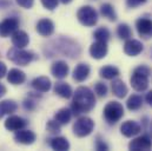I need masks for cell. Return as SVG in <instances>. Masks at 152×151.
<instances>
[{"instance_id": "cb8c5ba5", "label": "cell", "mask_w": 152, "mask_h": 151, "mask_svg": "<svg viewBox=\"0 0 152 151\" xmlns=\"http://www.w3.org/2000/svg\"><path fill=\"white\" fill-rule=\"evenodd\" d=\"M18 110V104L12 99H6L0 102V119L5 116H10Z\"/></svg>"}, {"instance_id": "7bdbcfd3", "label": "cell", "mask_w": 152, "mask_h": 151, "mask_svg": "<svg viewBox=\"0 0 152 151\" xmlns=\"http://www.w3.org/2000/svg\"><path fill=\"white\" fill-rule=\"evenodd\" d=\"M149 131H150V135H151V137H152V120H151V123H150V128H149Z\"/></svg>"}, {"instance_id": "8d00e7d4", "label": "cell", "mask_w": 152, "mask_h": 151, "mask_svg": "<svg viewBox=\"0 0 152 151\" xmlns=\"http://www.w3.org/2000/svg\"><path fill=\"white\" fill-rule=\"evenodd\" d=\"M17 1V4L20 6V7H23V8H32V6H33V4H34V0H15Z\"/></svg>"}, {"instance_id": "d6a6232c", "label": "cell", "mask_w": 152, "mask_h": 151, "mask_svg": "<svg viewBox=\"0 0 152 151\" xmlns=\"http://www.w3.org/2000/svg\"><path fill=\"white\" fill-rule=\"evenodd\" d=\"M46 129H47L48 132H51V133H53V135H57V133H59V132L61 131V125H60L56 119H51V120L47 122Z\"/></svg>"}, {"instance_id": "9c48e42d", "label": "cell", "mask_w": 152, "mask_h": 151, "mask_svg": "<svg viewBox=\"0 0 152 151\" xmlns=\"http://www.w3.org/2000/svg\"><path fill=\"white\" fill-rule=\"evenodd\" d=\"M152 141L151 138L146 135L139 136L134 139H132L129 144V150L131 151H148L151 150Z\"/></svg>"}, {"instance_id": "d590c367", "label": "cell", "mask_w": 152, "mask_h": 151, "mask_svg": "<svg viewBox=\"0 0 152 151\" xmlns=\"http://www.w3.org/2000/svg\"><path fill=\"white\" fill-rule=\"evenodd\" d=\"M96 150L106 151V150H109V145H107L100 137H97V141H96Z\"/></svg>"}, {"instance_id": "f546056e", "label": "cell", "mask_w": 152, "mask_h": 151, "mask_svg": "<svg viewBox=\"0 0 152 151\" xmlns=\"http://www.w3.org/2000/svg\"><path fill=\"white\" fill-rule=\"evenodd\" d=\"M117 36L120 39L127 40V39H130V38L132 37V30H131V27L127 24L121 23L117 27Z\"/></svg>"}, {"instance_id": "83f0119b", "label": "cell", "mask_w": 152, "mask_h": 151, "mask_svg": "<svg viewBox=\"0 0 152 151\" xmlns=\"http://www.w3.org/2000/svg\"><path fill=\"white\" fill-rule=\"evenodd\" d=\"M100 14H102L104 18L109 19L110 21H115V20L118 19V15H117V13H115L114 7L111 4H109V2H105V4H103V5L100 6Z\"/></svg>"}, {"instance_id": "5bb4252c", "label": "cell", "mask_w": 152, "mask_h": 151, "mask_svg": "<svg viewBox=\"0 0 152 151\" xmlns=\"http://www.w3.org/2000/svg\"><path fill=\"white\" fill-rule=\"evenodd\" d=\"M36 139H37V136L31 130L21 129V130L15 131V135H14V141L24 145H31L36 142Z\"/></svg>"}, {"instance_id": "ba28073f", "label": "cell", "mask_w": 152, "mask_h": 151, "mask_svg": "<svg viewBox=\"0 0 152 151\" xmlns=\"http://www.w3.org/2000/svg\"><path fill=\"white\" fill-rule=\"evenodd\" d=\"M20 21L15 17H10L0 21V37L7 38L12 36L19 27Z\"/></svg>"}, {"instance_id": "ab89813d", "label": "cell", "mask_w": 152, "mask_h": 151, "mask_svg": "<svg viewBox=\"0 0 152 151\" xmlns=\"http://www.w3.org/2000/svg\"><path fill=\"white\" fill-rule=\"evenodd\" d=\"M145 100H146V103L152 108V90L146 93V96H145Z\"/></svg>"}, {"instance_id": "1f68e13d", "label": "cell", "mask_w": 152, "mask_h": 151, "mask_svg": "<svg viewBox=\"0 0 152 151\" xmlns=\"http://www.w3.org/2000/svg\"><path fill=\"white\" fill-rule=\"evenodd\" d=\"M37 97H40V96H34L31 92V95L28 96V98H26L23 102V106H24V109L26 111H34L36 110V108H37V99L36 98Z\"/></svg>"}, {"instance_id": "f35d334b", "label": "cell", "mask_w": 152, "mask_h": 151, "mask_svg": "<svg viewBox=\"0 0 152 151\" xmlns=\"http://www.w3.org/2000/svg\"><path fill=\"white\" fill-rule=\"evenodd\" d=\"M6 75H7V67H6L5 63L0 62V79H1V78H4Z\"/></svg>"}, {"instance_id": "5b68a950", "label": "cell", "mask_w": 152, "mask_h": 151, "mask_svg": "<svg viewBox=\"0 0 152 151\" xmlns=\"http://www.w3.org/2000/svg\"><path fill=\"white\" fill-rule=\"evenodd\" d=\"M77 19L81 25L86 27H92L98 23V13L92 6L86 5L78 10Z\"/></svg>"}, {"instance_id": "8fae6325", "label": "cell", "mask_w": 152, "mask_h": 151, "mask_svg": "<svg viewBox=\"0 0 152 151\" xmlns=\"http://www.w3.org/2000/svg\"><path fill=\"white\" fill-rule=\"evenodd\" d=\"M90 56L94 59H103L107 56V52H109V47H107V43L105 41H100V40H97L94 41L91 46H90Z\"/></svg>"}, {"instance_id": "2e32d148", "label": "cell", "mask_w": 152, "mask_h": 151, "mask_svg": "<svg viewBox=\"0 0 152 151\" xmlns=\"http://www.w3.org/2000/svg\"><path fill=\"white\" fill-rule=\"evenodd\" d=\"M69 72H70V67H69L67 63L64 60H57L51 66V73L57 79L66 78L69 76Z\"/></svg>"}, {"instance_id": "d6986e66", "label": "cell", "mask_w": 152, "mask_h": 151, "mask_svg": "<svg viewBox=\"0 0 152 151\" xmlns=\"http://www.w3.org/2000/svg\"><path fill=\"white\" fill-rule=\"evenodd\" d=\"M90 73H91V69H90L88 64L80 63V64L77 65L76 69L73 70V79L78 83H83L88 78Z\"/></svg>"}, {"instance_id": "52a82bcc", "label": "cell", "mask_w": 152, "mask_h": 151, "mask_svg": "<svg viewBox=\"0 0 152 151\" xmlns=\"http://www.w3.org/2000/svg\"><path fill=\"white\" fill-rule=\"evenodd\" d=\"M56 51L57 52H60L61 54H64L66 57L73 58V57H78V54L80 53V47H79V45L77 43L72 41L71 39L61 38L56 44V48H54L53 52H56Z\"/></svg>"}, {"instance_id": "d4e9b609", "label": "cell", "mask_w": 152, "mask_h": 151, "mask_svg": "<svg viewBox=\"0 0 152 151\" xmlns=\"http://www.w3.org/2000/svg\"><path fill=\"white\" fill-rule=\"evenodd\" d=\"M72 118V111L69 108H63L58 110L54 114V119L60 124V125H66L71 122Z\"/></svg>"}, {"instance_id": "74e56055", "label": "cell", "mask_w": 152, "mask_h": 151, "mask_svg": "<svg viewBox=\"0 0 152 151\" xmlns=\"http://www.w3.org/2000/svg\"><path fill=\"white\" fill-rule=\"evenodd\" d=\"M145 2H146V0H126V5L130 8H136V7H138Z\"/></svg>"}, {"instance_id": "e0dca14e", "label": "cell", "mask_w": 152, "mask_h": 151, "mask_svg": "<svg viewBox=\"0 0 152 151\" xmlns=\"http://www.w3.org/2000/svg\"><path fill=\"white\" fill-rule=\"evenodd\" d=\"M36 29H37V32L41 37H51L54 32V24L52 20L44 18V19L39 20Z\"/></svg>"}, {"instance_id": "4fadbf2b", "label": "cell", "mask_w": 152, "mask_h": 151, "mask_svg": "<svg viewBox=\"0 0 152 151\" xmlns=\"http://www.w3.org/2000/svg\"><path fill=\"white\" fill-rule=\"evenodd\" d=\"M28 122L20 117V116H10L6 120H5V128L8 130V131H18V130H21V129H25L27 126Z\"/></svg>"}, {"instance_id": "f1b7e54d", "label": "cell", "mask_w": 152, "mask_h": 151, "mask_svg": "<svg viewBox=\"0 0 152 151\" xmlns=\"http://www.w3.org/2000/svg\"><path fill=\"white\" fill-rule=\"evenodd\" d=\"M143 106V98L139 95H131L126 102V108L130 111H137Z\"/></svg>"}, {"instance_id": "60d3db41", "label": "cell", "mask_w": 152, "mask_h": 151, "mask_svg": "<svg viewBox=\"0 0 152 151\" xmlns=\"http://www.w3.org/2000/svg\"><path fill=\"white\" fill-rule=\"evenodd\" d=\"M5 93H6V87H5V85H2V84L0 83V98H1L2 96H5Z\"/></svg>"}, {"instance_id": "ffe728a7", "label": "cell", "mask_w": 152, "mask_h": 151, "mask_svg": "<svg viewBox=\"0 0 152 151\" xmlns=\"http://www.w3.org/2000/svg\"><path fill=\"white\" fill-rule=\"evenodd\" d=\"M54 93H57L59 97L65 98V99H70L73 96V90L71 87L70 84L65 83V81H58L54 84Z\"/></svg>"}, {"instance_id": "44dd1931", "label": "cell", "mask_w": 152, "mask_h": 151, "mask_svg": "<svg viewBox=\"0 0 152 151\" xmlns=\"http://www.w3.org/2000/svg\"><path fill=\"white\" fill-rule=\"evenodd\" d=\"M51 86H52V83L50 80V78L47 77H38L36 79L32 80V87L37 91V92H41V93H45L47 91L51 90Z\"/></svg>"}, {"instance_id": "7402d4cb", "label": "cell", "mask_w": 152, "mask_h": 151, "mask_svg": "<svg viewBox=\"0 0 152 151\" xmlns=\"http://www.w3.org/2000/svg\"><path fill=\"white\" fill-rule=\"evenodd\" d=\"M7 80L12 85H21L26 80V75L19 69H11L7 72Z\"/></svg>"}, {"instance_id": "b9f144b4", "label": "cell", "mask_w": 152, "mask_h": 151, "mask_svg": "<svg viewBox=\"0 0 152 151\" xmlns=\"http://www.w3.org/2000/svg\"><path fill=\"white\" fill-rule=\"evenodd\" d=\"M60 1H61L63 4H65V5H66V4H70L72 0H60Z\"/></svg>"}, {"instance_id": "e575fe53", "label": "cell", "mask_w": 152, "mask_h": 151, "mask_svg": "<svg viewBox=\"0 0 152 151\" xmlns=\"http://www.w3.org/2000/svg\"><path fill=\"white\" fill-rule=\"evenodd\" d=\"M42 6L48 10V11H53L58 7V4H59V0H40Z\"/></svg>"}, {"instance_id": "484cf974", "label": "cell", "mask_w": 152, "mask_h": 151, "mask_svg": "<svg viewBox=\"0 0 152 151\" xmlns=\"http://www.w3.org/2000/svg\"><path fill=\"white\" fill-rule=\"evenodd\" d=\"M119 75H120L119 69L113 66V65H106L99 70V76L104 79H107V80H113L114 78H117Z\"/></svg>"}, {"instance_id": "30bf717a", "label": "cell", "mask_w": 152, "mask_h": 151, "mask_svg": "<svg viewBox=\"0 0 152 151\" xmlns=\"http://www.w3.org/2000/svg\"><path fill=\"white\" fill-rule=\"evenodd\" d=\"M136 29L138 34L144 39L152 38V20L149 18H139L136 21Z\"/></svg>"}, {"instance_id": "8992f818", "label": "cell", "mask_w": 152, "mask_h": 151, "mask_svg": "<svg viewBox=\"0 0 152 151\" xmlns=\"http://www.w3.org/2000/svg\"><path fill=\"white\" fill-rule=\"evenodd\" d=\"M93 129H94V122L86 116L78 117V119L73 124V133L79 138L87 137L88 135L92 133Z\"/></svg>"}, {"instance_id": "ac0fdd59", "label": "cell", "mask_w": 152, "mask_h": 151, "mask_svg": "<svg viewBox=\"0 0 152 151\" xmlns=\"http://www.w3.org/2000/svg\"><path fill=\"white\" fill-rule=\"evenodd\" d=\"M12 44L14 47L18 48H25L30 44V37L28 34L23 30H17L12 36Z\"/></svg>"}, {"instance_id": "7c38bea8", "label": "cell", "mask_w": 152, "mask_h": 151, "mask_svg": "<svg viewBox=\"0 0 152 151\" xmlns=\"http://www.w3.org/2000/svg\"><path fill=\"white\" fill-rule=\"evenodd\" d=\"M143 50H144V45L137 39L130 38L124 44V52L130 57H137L143 52Z\"/></svg>"}, {"instance_id": "3957f363", "label": "cell", "mask_w": 152, "mask_h": 151, "mask_svg": "<svg viewBox=\"0 0 152 151\" xmlns=\"http://www.w3.org/2000/svg\"><path fill=\"white\" fill-rule=\"evenodd\" d=\"M7 58L13 62L17 65L20 66H27L32 62L38 59V56L33 51H27L24 48H18V47H12L7 51Z\"/></svg>"}, {"instance_id": "277c9868", "label": "cell", "mask_w": 152, "mask_h": 151, "mask_svg": "<svg viewBox=\"0 0 152 151\" xmlns=\"http://www.w3.org/2000/svg\"><path fill=\"white\" fill-rule=\"evenodd\" d=\"M103 116L105 118V120L107 122V124L113 125L117 124L124 116V106L121 103L119 102H110L106 104V106L104 108Z\"/></svg>"}, {"instance_id": "836d02e7", "label": "cell", "mask_w": 152, "mask_h": 151, "mask_svg": "<svg viewBox=\"0 0 152 151\" xmlns=\"http://www.w3.org/2000/svg\"><path fill=\"white\" fill-rule=\"evenodd\" d=\"M94 92L100 98L106 97L107 96V86H106V84H104L103 81L96 83V85H94Z\"/></svg>"}, {"instance_id": "7a4b0ae2", "label": "cell", "mask_w": 152, "mask_h": 151, "mask_svg": "<svg viewBox=\"0 0 152 151\" xmlns=\"http://www.w3.org/2000/svg\"><path fill=\"white\" fill-rule=\"evenodd\" d=\"M151 75V69L146 65H139L132 72L130 78L131 86L137 92H143L149 87V76Z\"/></svg>"}, {"instance_id": "603a6c76", "label": "cell", "mask_w": 152, "mask_h": 151, "mask_svg": "<svg viewBox=\"0 0 152 151\" xmlns=\"http://www.w3.org/2000/svg\"><path fill=\"white\" fill-rule=\"evenodd\" d=\"M111 89L117 98H124L129 93V89L126 84L121 79H118V78H114L113 81L111 83Z\"/></svg>"}, {"instance_id": "9a60e30c", "label": "cell", "mask_w": 152, "mask_h": 151, "mask_svg": "<svg viewBox=\"0 0 152 151\" xmlns=\"http://www.w3.org/2000/svg\"><path fill=\"white\" fill-rule=\"evenodd\" d=\"M140 131H142V126L137 122H134V120H126L120 126L121 135L125 136V137H127V138H131V137L137 136Z\"/></svg>"}, {"instance_id": "4316f807", "label": "cell", "mask_w": 152, "mask_h": 151, "mask_svg": "<svg viewBox=\"0 0 152 151\" xmlns=\"http://www.w3.org/2000/svg\"><path fill=\"white\" fill-rule=\"evenodd\" d=\"M50 145L53 150L57 151H67L70 149V143L65 137H54L51 139Z\"/></svg>"}, {"instance_id": "4dcf8cb0", "label": "cell", "mask_w": 152, "mask_h": 151, "mask_svg": "<svg viewBox=\"0 0 152 151\" xmlns=\"http://www.w3.org/2000/svg\"><path fill=\"white\" fill-rule=\"evenodd\" d=\"M93 37H94L96 40H100V41L107 43V41L110 40V38H111V33H110L109 29L102 26V27H99V29H97V30L94 31Z\"/></svg>"}, {"instance_id": "6da1fadb", "label": "cell", "mask_w": 152, "mask_h": 151, "mask_svg": "<svg viewBox=\"0 0 152 151\" xmlns=\"http://www.w3.org/2000/svg\"><path fill=\"white\" fill-rule=\"evenodd\" d=\"M96 106V97L91 89L86 86H79L73 92V100L71 105V111L75 116L90 112Z\"/></svg>"}]
</instances>
